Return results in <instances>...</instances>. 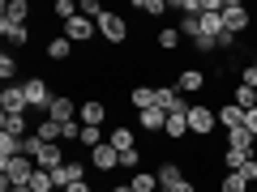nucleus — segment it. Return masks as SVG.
<instances>
[{
	"label": "nucleus",
	"mask_w": 257,
	"mask_h": 192,
	"mask_svg": "<svg viewBox=\"0 0 257 192\" xmlns=\"http://www.w3.org/2000/svg\"><path fill=\"white\" fill-rule=\"evenodd\" d=\"M22 90H26V102H30V116H39V120H43L47 111H52L56 94H52V86H47L43 77H26V82H22Z\"/></svg>",
	"instance_id": "nucleus-1"
},
{
	"label": "nucleus",
	"mask_w": 257,
	"mask_h": 192,
	"mask_svg": "<svg viewBox=\"0 0 257 192\" xmlns=\"http://www.w3.org/2000/svg\"><path fill=\"white\" fill-rule=\"evenodd\" d=\"M0 188H9V184H30L35 180V171H39V162L30 154H18V158H9V162H0Z\"/></svg>",
	"instance_id": "nucleus-2"
},
{
	"label": "nucleus",
	"mask_w": 257,
	"mask_h": 192,
	"mask_svg": "<svg viewBox=\"0 0 257 192\" xmlns=\"http://www.w3.org/2000/svg\"><path fill=\"white\" fill-rule=\"evenodd\" d=\"M94 26H99V34H103V43H107V47L128 43V22L120 18V13H103V18L94 22Z\"/></svg>",
	"instance_id": "nucleus-3"
},
{
	"label": "nucleus",
	"mask_w": 257,
	"mask_h": 192,
	"mask_svg": "<svg viewBox=\"0 0 257 192\" xmlns=\"http://www.w3.org/2000/svg\"><path fill=\"white\" fill-rule=\"evenodd\" d=\"M214 128H219V116H214V107L193 102V107H189V132H193V137H210Z\"/></svg>",
	"instance_id": "nucleus-4"
},
{
	"label": "nucleus",
	"mask_w": 257,
	"mask_h": 192,
	"mask_svg": "<svg viewBox=\"0 0 257 192\" xmlns=\"http://www.w3.org/2000/svg\"><path fill=\"white\" fill-rule=\"evenodd\" d=\"M0 111H5V116H30V102H26L22 82H13V86H5V90H0Z\"/></svg>",
	"instance_id": "nucleus-5"
},
{
	"label": "nucleus",
	"mask_w": 257,
	"mask_h": 192,
	"mask_svg": "<svg viewBox=\"0 0 257 192\" xmlns=\"http://www.w3.org/2000/svg\"><path fill=\"white\" fill-rule=\"evenodd\" d=\"M248 18H253V13H248L240 0H223V30L244 34V30H248Z\"/></svg>",
	"instance_id": "nucleus-6"
},
{
	"label": "nucleus",
	"mask_w": 257,
	"mask_h": 192,
	"mask_svg": "<svg viewBox=\"0 0 257 192\" xmlns=\"http://www.w3.org/2000/svg\"><path fill=\"white\" fill-rule=\"evenodd\" d=\"M90 166H94L99 175H111V171L120 166V150L111 146V141H103L99 150H90Z\"/></svg>",
	"instance_id": "nucleus-7"
},
{
	"label": "nucleus",
	"mask_w": 257,
	"mask_h": 192,
	"mask_svg": "<svg viewBox=\"0 0 257 192\" xmlns=\"http://www.w3.org/2000/svg\"><path fill=\"white\" fill-rule=\"evenodd\" d=\"M94 34H99V26H94L90 18H82V13H77L73 22H64V38H69L73 47H77V43H90Z\"/></svg>",
	"instance_id": "nucleus-8"
},
{
	"label": "nucleus",
	"mask_w": 257,
	"mask_h": 192,
	"mask_svg": "<svg viewBox=\"0 0 257 192\" xmlns=\"http://www.w3.org/2000/svg\"><path fill=\"white\" fill-rule=\"evenodd\" d=\"M77 111H82V107H77L69 94H56V102H52V111H47V120H56V124L64 128V124H73V120H77Z\"/></svg>",
	"instance_id": "nucleus-9"
},
{
	"label": "nucleus",
	"mask_w": 257,
	"mask_h": 192,
	"mask_svg": "<svg viewBox=\"0 0 257 192\" xmlns=\"http://www.w3.org/2000/svg\"><path fill=\"white\" fill-rule=\"evenodd\" d=\"M77 120L90 124V128H103V124H107V102H103V98H86L82 111H77Z\"/></svg>",
	"instance_id": "nucleus-10"
},
{
	"label": "nucleus",
	"mask_w": 257,
	"mask_h": 192,
	"mask_svg": "<svg viewBox=\"0 0 257 192\" xmlns=\"http://www.w3.org/2000/svg\"><path fill=\"white\" fill-rule=\"evenodd\" d=\"M206 86H210V82H206L202 68H180V77H176V90H180V94H202Z\"/></svg>",
	"instance_id": "nucleus-11"
},
{
	"label": "nucleus",
	"mask_w": 257,
	"mask_h": 192,
	"mask_svg": "<svg viewBox=\"0 0 257 192\" xmlns=\"http://www.w3.org/2000/svg\"><path fill=\"white\" fill-rule=\"evenodd\" d=\"M214 116H219V128H223V132H231V128H244V107H236V102H223Z\"/></svg>",
	"instance_id": "nucleus-12"
},
{
	"label": "nucleus",
	"mask_w": 257,
	"mask_h": 192,
	"mask_svg": "<svg viewBox=\"0 0 257 192\" xmlns=\"http://www.w3.org/2000/svg\"><path fill=\"white\" fill-rule=\"evenodd\" d=\"M138 128H142V132H163V128H167V111L163 107L138 111Z\"/></svg>",
	"instance_id": "nucleus-13"
},
{
	"label": "nucleus",
	"mask_w": 257,
	"mask_h": 192,
	"mask_svg": "<svg viewBox=\"0 0 257 192\" xmlns=\"http://www.w3.org/2000/svg\"><path fill=\"white\" fill-rule=\"evenodd\" d=\"M35 162L43 166V171H56V166H64L69 158H64V150H60V146H47V141H43V150L35 154Z\"/></svg>",
	"instance_id": "nucleus-14"
},
{
	"label": "nucleus",
	"mask_w": 257,
	"mask_h": 192,
	"mask_svg": "<svg viewBox=\"0 0 257 192\" xmlns=\"http://www.w3.org/2000/svg\"><path fill=\"white\" fill-rule=\"evenodd\" d=\"M227 150H240V154H253V150H257V137L248 132V128H231V132H227Z\"/></svg>",
	"instance_id": "nucleus-15"
},
{
	"label": "nucleus",
	"mask_w": 257,
	"mask_h": 192,
	"mask_svg": "<svg viewBox=\"0 0 257 192\" xmlns=\"http://www.w3.org/2000/svg\"><path fill=\"white\" fill-rule=\"evenodd\" d=\"M0 34L9 38L13 47H26L30 43V26H18V22H5V18H0Z\"/></svg>",
	"instance_id": "nucleus-16"
},
{
	"label": "nucleus",
	"mask_w": 257,
	"mask_h": 192,
	"mask_svg": "<svg viewBox=\"0 0 257 192\" xmlns=\"http://www.w3.org/2000/svg\"><path fill=\"white\" fill-rule=\"evenodd\" d=\"M0 18H5V22H18V26H26V18H30V4H26V0H5Z\"/></svg>",
	"instance_id": "nucleus-17"
},
{
	"label": "nucleus",
	"mask_w": 257,
	"mask_h": 192,
	"mask_svg": "<svg viewBox=\"0 0 257 192\" xmlns=\"http://www.w3.org/2000/svg\"><path fill=\"white\" fill-rule=\"evenodd\" d=\"M30 116H5L0 111V132H13V137H30Z\"/></svg>",
	"instance_id": "nucleus-18"
},
{
	"label": "nucleus",
	"mask_w": 257,
	"mask_h": 192,
	"mask_svg": "<svg viewBox=\"0 0 257 192\" xmlns=\"http://www.w3.org/2000/svg\"><path fill=\"white\" fill-rule=\"evenodd\" d=\"M43 52H47V60H69V56H73V43H69L64 34H52Z\"/></svg>",
	"instance_id": "nucleus-19"
},
{
	"label": "nucleus",
	"mask_w": 257,
	"mask_h": 192,
	"mask_svg": "<svg viewBox=\"0 0 257 192\" xmlns=\"http://www.w3.org/2000/svg\"><path fill=\"white\" fill-rule=\"evenodd\" d=\"M60 132H64V128L56 124V120H47V116L35 124V137H39V141H47V146H60Z\"/></svg>",
	"instance_id": "nucleus-20"
},
{
	"label": "nucleus",
	"mask_w": 257,
	"mask_h": 192,
	"mask_svg": "<svg viewBox=\"0 0 257 192\" xmlns=\"http://www.w3.org/2000/svg\"><path fill=\"white\" fill-rule=\"evenodd\" d=\"M159 184H163V188H180V184H184V171H180V162H163V166H159Z\"/></svg>",
	"instance_id": "nucleus-21"
},
{
	"label": "nucleus",
	"mask_w": 257,
	"mask_h": 192,
	"mask_svg": "<svg viewBox=\"0 0 257 192\" xmlns=\"http://www.w3.org/2000/svg\"><path fill=\"white\" fill-rule=\"evenodd\" d=\"M128 188L133 192H159L163 184H159V171H138L133 180H128Z\"/></svg>",
	"instance_id": "nucleus-22"
},
{
	"label": "nucleus",
	"mask_w": 257,
	"mask_h": 192,
	"mask_svg": "<svg viewBox=\"0 0 257 192\" xmlns=\"http://www.w3.org/2000/svg\"><path fill=\"white\" fill-rule=\"evenodd\" d=\"M107 141L120 150V154H124V150H138V132H133V128H120V124L111 128V137H107Z\"/></svg>",
	"instance_id": "nucleus-23"
},
{
	"label": "nucleus",
	"mask_w": 257,
	"mask_h": 192,
	"mask_svg": "<svg viewBox=\"0 0 257 192\" xmlns=\"http://www.w3.org/2000/svg\"><path fill=\"white\" fill-rule=\"evenodd\" d=\"M128 102L138 111H150L155 107V86H133V90H128Z\"/></svg>",
	"instance_id": "nucleus-24"
},
{
	"label": "nucleus",
	"mask_w": 257,
	"mask_h": 192,
	"mask_svg": "<svg viewBox=\"0 0 257 192\" xmlns=\"http://www.w3.org/2000/svg\"><path fill=\"white\" fill-rule=\"evenodd\" d=\"M22 141L26 137H13V132H0V162H9V158L22 154Z\"/></svg>",
	"instance_id": "nucleus-25"
},
{
	"label": "nucleus",
	"mask_w": 257,
	"mask_h": 192,
	"mask_svg": "<svg viewBox=\"0 0 257 192\" xmlns=\"http://www.w3.org/2000/svg\"><path fill=\"white\" fill-rule=\"evenodd\" d=\"M133 9L146 13V18H163V13L172 9V0H133Z\"/></svg>",
	"instance_id": "nucleus-26"
},
{
	"label": "nucleus",
	"mask_w": 257,
	"mask_h": 192,
	"mask_svg": "<svg viewBox=\"0 0 257 192\" xmlns=\"http://www.w3.org/2000/svg\"><path fill=\"white\" fill-rule=\"evenodd\" d=\"M248 188H253V184H248L240 171H227V175L219 180V192H248Z\"/></svg>",
	"instance_id": "nucleus-27"
},
{
	"label": "nucleus",
	"mask_w": 257,
	"mask_h": 192,
	"mask_svg": "<svg viewBox=\"0 0 257 192\" xmlns=\"http://www.w3.org/2000/svg\"><path fill=\"white\" fill-rule=\"evenodd\" d=\"M163 137H172V141L189 137V116H167V128H163Z\"/></svg>",
	"instance_id": "nucleus-28"
},
{
	"label": "nucleus",
	"mask_w": 257,
	"mask_h": 192,
	"mask_svg": "<svg viewBox=\"0 0 257 192\" xmlns=\"http://www.w3.org/2000/svg\"><path fill=\"white\" fill-rule=\"evenodd\" d=\"M231 102L244 107V111H253L257 107V90H253V86H236V90H231Z\"/></svg>",
	"instance_id": "nucleus-29"
},
{
	"label": "nucleus",
	"mask_w": 257,
	"mask_h": 192,
	"mask_svg": "<svg viewBox=\"0 0 257 192\" xmlns=\"http://www.w3.org/2000/svg\"><path fill=\"white\" fill-rule=\"evenodd\" d=\"M30 192H56L52 171H43V166H39V171H35V180H30Z\"/></svg>",
	"instance_id": "nucleus-30"
},
{
	"label": "nucleus",
	"mask_w": 257,
	"mask_h": 192,
	"mask_svg": "<svg viewBox=\"0 0 257 192\" xmlns=\"http://www.w3.org/2000/svg\"><path fill=\"white\" fill-rule=\"evenodd\" d=\"M155 43H159V52H176V43H180V30L163 26V30H159V38H155Z\"/></svg>",
	"instance_id": "nucleus-31"
},
{
	"label": "nucleus",
	"mask_w": 257,
	"mask_h": 192,
	"mask_svg": "<svg viewBox=\"0 0 257 192\" xmlns=\"http://www.w3.org/2000/svg\"><path fill=\"white\" fill-rule=\"evenodd\" d=\"M248 158H253V154H240V150H223V166H227V171H240Z\"/></svg>",
	"instance_id": "nucleus-32"
},
{
	"label": "nucleus",
	"mask_w": 257,
	"mask_h": 192,
	"mask_svg": "<svg viewBox=\"0 0 257 192\" xmlns=\"http://www.w3.org/2000/svg\"><path fill=\"white\" fill-rule=\"evenodd\" d=\"M120 166L138 175V171H142V150H124V154H120Z\"/></svg>",
	"instance_id": "nucleus-33"
},
{
	"label": "nucleus",
	"mask_w": 257,
	"mask_h": 192,
	"mask_svg": "<svg viewBox=\"0 0 257 192\" xmlns=\"http://www.w3.org/2000/svg\"><path fill=\"white\" fill-rule=\"evenodd\" d=\"M0 77H5V82H9V86H13V77H18V60H13L9 52L0 56Z\"/></svg>",
	"instance_id": "nucleus-34"
},
{
	"label": "nucleus",
	"mask_w": 257,
	"mask_h": 192,
	"mask_svg": "<svg viewBox=\"0 0 257 192\" xmlns=\"http://www.w3.org/2000/svg\"><path fill=\"white\" fill-rule=\"evenodd\" d=\"M180 34H189V38H202V18H180Z\"/></svg>",
	"instance_id": "nucleus-35"
},
{
	"label": "nucleus",
	"mask_w": 257,
	"mask_h": 192,
	"mask_svg": "<svg viewBox=\"0 0 257 192\" xmlns=\"http://www.w3.org/2000/svg\"><path fill=\"white\" fill-rule=\"evenodd\" d=\"M56 18H60V22H73L77 18V4H73V0H56Z\"/></svg>",
	"instance_id": "nucleus-36"
},
{
	"label": "nucleus",
	"mask_w": 257,
	"mask_h": 192,
	"mask_svg": "<svg viewBox=\"0 0 257 192\" xmlns=\"http://www.w3.org/2000/svg\"><path fill=\"white\" fill-rule=\"evenodd\" d=\"M193 52H202V56H214L219 47H214V38H210V34H202V38H193Z\"/></svg>",
	"instance_id": "nucleus-37"
},
{
	"label": "nucleus",
	"mask_w": 257,
	"mask_h": 192,
	"mask_svg": "<svg viewBox=\"0 0 257 192\" xmlns=\"http://www.w3.org/2000/svg\"><path fill=\"white\" fill-rule=\"evenodd\" d=\"M240 86H253L257 90V64H244V68H240Z\"/></svg>",
	"instance_id": "nucleus-38"
},
{
	"label": "nucleus",
	"mask_w": 257,
	"mask_h": 192,
	"mask_svg": "<svg viewBox=\"0 0 257 192\" xmlns=\"http://www.w3.org/2000/svg\"><path fill=\"white\" fill-rule=\"evenodd\" d=\"M39 150H43V141H39V137H35V132H30V137H26V141H22V154H30V158H35V154H39Z\"/></svg>",
	"instance_id": "nucleus-39"
},
{
	"label": "nucleus",
	"mask_w": 257,
	"mask_h": 192,
	"mask_svg": "<svg viewBox=\"0 0 257 192\" xmlns=\"http://www.w3.org/2000/svg\"><path fill=\"white\" fill-rule=\"evenodd\" d=\"M214 47H219V52H231V47H236V34H231V30H223V34L214 38Z\"/></svg>",
	"instance_id": "nucleus-40"
},
{
	"label": "nucleus",
	"mask_w": 257,
	"mask_h": 192,
	"mask_svg": "<svg viewBox=\"0 0 257 192\" xmlns=\"http://www.w3.org/2000/svg\"><path fill=\"white\" fill-rule=\"evenodd\" d=\"M240 175H244V180H248V184H257V158H248V162H244V166H240Z\"/></svg>",
	"instance_id": "nucleus-41"
},
{
	"label": "nucleus",
	"mask_w": 257,
	"mask_h": 192,
	"mask_svg": "<svg viewBox=\"0 0 257 192\" xmlns=\"http://www.w3.org/2000/svg\"><path fill=\"white\" fill-rule=\"evenodd\" d=\"M244 128H248V132L257 137V107H253V111H244Z\"/></svg>",
	"instance_id": "nucleus-42"
},
{
	"label": "nucleus",
	"mask_w": 257,
	"mask_h": 192,
	"mask_svg": "<svg viewBox=\"0 0 257 192\" xmlns=\"http://www.w3.org/2000/svg\"><path fill=\"white\" fill-rule=\"evenodd\" d=\"M64 192H94V184H86V180H77V184H69Z\"/></svg>",
	"instance_id": "nucleus-43"
},
{
	"label": "nucleus",
	"mask_w": 257,
	"mask_h": 192,
	"mask_svg": "<svg viewBox=\"0 0 257 192\" xmlns=\"http://www.w3.org/2000/svg\"><path fill=\"white\" fill-rule=\"evenodd\" d=\"M107 192H133L128 184H107Z\"/></svg>",
	"instance_id": "nucleus-44"
},
{
	"label": "nucleus",
	"mask_w": 257,
	"mask_h": 192,
	"mask_svg": "<svg viewBox=\"0 0 257 192\" xmlns=\"http://www.w3.org/2000/svg\"><path fill=\"white\" fill-rule=\"evenodd\" d=\"M56 192H64V188H56Z\"/></svg>",
	"instance_id": "nucleus-45"
},
{
	"label": "nucleus",
	"mask_w": 257,
	"mask_h": 192,
	"mask_svg": "<svg viewBox=\"0 0 257 192\" xmlns=\"http://www.w3.org/2000/svg\"><path fill=\"white\" fill-rule=\"evenodd\" d=\"M248 192H257V188H248Z\"/></svg>",
	"instance_id": "nucleus-46"
}]
</instances>
